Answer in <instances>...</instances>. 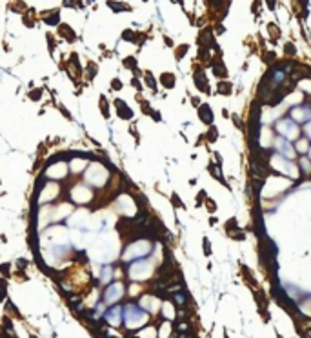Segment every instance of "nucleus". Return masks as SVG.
<instances>
[{
  "mask_svg": "<svg viewBox=\"0 0 311 338\" xmlns=\"http://www.w3.org/2000/svg\"><path fill=\"white\" fill-rule=\"evenodd\" d=\"M198 115H200V120H202V122H206V124H211V122H213V111H211V107L206 106V104L198 107Z\"/></svg>",
  "mask_w": 311,
  "mask_h": 338,
  "instance_id": "obj_1",
  "label": "nucleus"
},
{
  "mask_svg": "<svg viewBox=\"0 0 311 338\" xmlns=\"http://www.w3.org/2000/svg\"><path fill=\"white\" fill-rule=\"evenodd\" d=\"M195 82H196V86H198L200 91H209V89H207V84H206L204 71H200V69H196V71H195Z\"/></svg>",
  "mask_w": 311,
  "mask_h": 338,
  "instance_id": "obj_2",
  "label": "nucleus"
},
{
  "mask_svg": "<svg viewBox=\"0 0 311 338\" xmlns=\"http://www.w3.org/2000/svg\"><path fill=\"white\" fill-rule=\"evenodd\" d=\"M117 107H118V115H120V118H131V109L126 106V102L122 100H117Z\"/></svg>",
  "mask_w": 311,
  "mask_h": 338,
  "instance_id": "obj_3",
  "label": "nucleus"
},
{
  "mask_svg": "<svg viewBox=\"0 0 311 338\" xmlns=\"http://www.w3.org/2000/svg\"><path fill=\"white\" fill-rule=\"evenodd\" d=\"M171 298L175 300V304H178L180 307H186L187 305V295H186V291L175 293V295H171Z\"/></svg>",
  "mask_w": 311,
  "mask_h": 338,
  "instance_id": "obj_4",
  "label": "nucleus"
},
{
  "mask_svg": "<svg viewBox=\"0 0 311 338\" xmlns=\"http://www.w3.org/2000/svg\"><path fill=\"white\" fill-rule=\"evenodd\" d=\"M276 147L280 149V153L284 151L288 156H291V155H293V153H291V147H289V144L286 142V140H282V138H280V140H276Z\"/></svg>",
  "mask_w": 311,
  "mask_h": 338,
  "instance_id": "obj_5",
  "label": "nucleus"
},
{
  "mask_svg": "<svg viewBox=\"0 0 311 338\" xmlns=\"http://www.w3.org/2000/svg\"><path fill=\"white\" fill-rule=\"evenodd\" d=\"M162 84H164V87H173L175 86V77L171 73H164L162 75Z\"/></svg>",
  "mask_w": 311,
  "mask_h": 338,
  "instance_id": "obj_6",
  "label": "nucleus"
},
{
  "mask_svg": "<svg viewBox=\"0 0 311 338\" xmlns=\"http://www.w3.org/2000/svg\"><path fill=\"white\" fill-rule=\"evenodd\" d=\"M213 71H215V75L216 77H226V66H222L220 62H213Z\"/></svg>",
  "mask_w": 311,
  "mask_h": 338,
  "instance_id": "obj_7",
  "label": "nucleus"
},
{
  "mask_svg": "<svg viewBox=\"0 0 311 338\" xmlns=\"http://www.w3.org/2000/svg\"><path fill=\"white\" fill-rule=\"evenodd\" d=\"M60 35H62V37H66L67 40H75V33L69 29V26H62L60 27Z\"/></svg>",
  "mask_w": 311,
  "mask_h": 338,
  "instance_id": "obj_8",
  "label": "nucleus"
},
{
  "mask_svg": "<svg viewBox=\"0 0 311 338\" xmlns=\"http://www.w3.org/2000/svg\"><path fill=\"white\" fill-rule=\"evenodd\" d=\"M124 66H126V67H131L133 71H135V69H137V60H135V57L126 58V60H124Z\"/></svg>",
  "mask_w": 311,
  "mask_h": 338,
  "instance_id": "obj_9",
  "label": "nucleus"
},
{
  "mask_svg": "<svg viewBox=\"0 0 311 338\" xmlns=\"http://www.w3.org/2000/svg\"><path fill=\"white\" fill-rule=\"evenodd\" d=\"M231 84H228V82H222V84H218V93H226V95H228V93H231Z\"/></svg>",
  "mask_w": 311,
  "mask_h": 338,
  "instance_id": "obj_10",
  "label": "nucleus"
},
{
  "mask_svg": "<svg viewBox=\"0 0 311 338\" xmlns=\"http://www.w3.org/2000/svg\"><path fill=\"white\" fill-rule=\"evenodd\" d=\"M57 22H58V11H53L51 17H46V24H51L53 26V24H57Z\"/></svg>",
  "mask_w": 311,
  "mask_h": 338,
  "instance_id": "obj_11",
  "label": "nucleus"
},
{
  "mask_svg": "<svg viewBox=\"0 0 311 338\" xmlns=\"http://www.w3.org/2000/svg\"><path fill=\"white\" fill-rule=\"evenodd\" d=\"M209 171H211V175H213L215 178H218V180H220V182H224V178H222V176H220V173H218V169H216V167L213 166V164H209Z\"/></svg>",
  "mask_w": 311,
  "mask_h": 338,
  "instance_id": "obj_12",
  "label": "nucleus"
},
{
  "mask_svg": "<svg viewBox=\"0 0 311 338\" xmlns=\"http://www.w3.org/2000/svg\"><path fill=\"white\" fill-rule=\"evenodd\" d=\"M216 136H218V133H216V129H215V127H211L209 131H207V138H209L211 142H215V140H216Z\"/></svg>",
  "mask_w": 311,
  "mask_h": 338,
  "instance_id": "obj_13",
  "label": "nucleus"
},
{
  "mask_svg": "<svg viewBox=\"0 0 311 338\" xmlns=\"http://www.w3.org/2000/svg\"><path fill=\"white\" fill-rule=\"evenodd\" d=\"M176 329H178V333H187V331H191V329H189V325H187L186 322H178Z\"/></svg>",
  "mask_w": 311,
  "mask_h": 338,
  "instance_id": "obj_14",
  "label": "nucleus"
},
{
  "mask_svg": "<svg viewBox=\"0 0 311 338\" xmlns=\"http://www.w3.org/2000/svg\"><path fill=\"white\" fill-rule=\"evenodd\" d=\"M187 49H189L187 46H182V47H178V49H176V58H178V60H180V58H182V57H184V55L187 53Z\"/></svg>",
  "mask_w": 311,
  "mask_h": 338,
  "instance_id": "obj_15",
  "label": "nucleus"
},
{
  "mask_svg": "<svg viewBox=\"0 0 311 338\" xmlns=\"http://www.w3.org/2000/svg\"><path fill=\"white\" fill-rule=\"evenodd\" d=\"M146 82H147V86H149L151 89H155V87H156V86H155V78H153L151 75H147V77H146Z\"/></svg>",
  "mask_w": 311,
  "mask_h": 338,
  "instance_id": "obj_16",
  "label": "nucleus"
},
{
  "mask_svg": "<svg viewBox=\"0 0 311 338\" xmlns=\"http://www.w3.org/2000/svg\"><path fill=\"white\" fill-rule=\"evenodd\" d=\"M178 320H180V322L187 320V311H186V309H178Z\"/></svg>",
  "mask_w": 311,
  "mask_h": 338,
  "instance_id": "obj_17",
  "label": "nucleus"
},
{
  "mask_svg": "<svg viewBox=\"0 0 311 338\" xmlns=\"http://www.w3.org/2000/svg\"><path fill=\"white\" fill-rule=\"evenodd\" d=\"M122 37H124L126 40H137V37H135V35H133V31H126L124 35H122Z\"/></svg>",
  "mask_w": 311,
  "mask_h": 338,
  "instance_id": "obj_18",
  "label": "nucleus"
},
{
  "mask_svg": "<svg viewBox=\"0 0 311 338\" xmlns=\"http://www.w3.org/2000/svg\"><path fill=\"white\" fill-rule=\"evenodd\" d=\"M204 253H206V255H209V253H211V247H209V240H207V238H204Z\"/></svg>",
  "mask_w": 311,
  "mask_h": 338,
  "instance_id": "obj_19",
  "label": "nucleus"
},
{
  "mask_svg": "<svg viewBox=\"0 0 311 338\" xmlns=\"http://www.w3.org/2000/svg\"><path fill=\"white\" fill-rule=\"evenodd\" d=\"M40 95H42L40 89H37V91H31V93H29V96H31V98H37V100L40 98Z\"/></svg>",
  "mask_w": 311,
  "mask_h": 338,
  "instance_id": "obj_20",
  "label": "nucleus"
},
{
  "mask_svg": "<svg viewBox=\"0 0 311 338\" xmlns=\"http://www.w3.org/2000/svg\"><path fill=\"white\" fill-rule=\"evenodd\" d=\"M100 100H102V102H100V107H102V113H104V116H107V107H106V102H104V100H106V98H104V96H102V98H100Z\"/></svg>",
  "mask_w": 311,
  "mask_h": 338,
  "instance_id": "obj_21",
  "label": "nucleus"
},
{
  "mask_svg": "<svg viewBox=\"0 0 311 338\" xmlns=\"http://www.w3.org/2000/svg\"><path fill=\"white\" fill-rule=\"evenodd\" d=\"M111 86H113V89H120L122 84H120V80H118V78H115V80L111 82Z\"/></svg>",
  "mask_w": 311,
  "mask_h": 338,
  "instance_id": "obj_22",
  "label": "nucleus"
},
{
  "mask_svg": "<svg viewBox=\"0 0 311 338\" xmlns=\"http://www.w3.org/2000/svg\"><path fill=\"white\" fill-rule=\"evenodd\" d=\"M97 75V66L95 64H89V77H95Z\"/></svg>",
  "mask_w": 311,
  "mask_h": 338,
  "instance_id": "obj_23",
  "label": "nucleus"
},
{
  "mask_svg": "<svg viewBox=\"0 0 311 338\" xmlns=\"http://www.w3.org/2000/svg\"><path fill=\"white\" fill-rule=\"evenodd\" d=\"M173 204H175L176 207H178V206H180V207H184V204H182V202L178 200V196H176V195H173Z\"/></svg>",
  "mask_w": 311,
  "mask_h": 338,
  "instance_id": "obj_24",
  "label": "nucleus"
},
{
  "mask_svg": "<svg viewBox=\"0 0 311 338\" xmlns=\"http://www.w3.org/2000/svg\"><path fill=\"white\" fill-rule=\"evenodd\" d=\"M264 60H266V62H273V60H275V53H268V55L264 57Z\"/></svg>",
  "mask_w": 311,
  "mask_h": 338,
  "instance_id": "obj_25",
  "label": "nucleus"
},
{
  "mask_svg": "<svg viewBox=\"0 0 311 338\" xmlns=\"http://www.w3.org/2000/svg\"><path fill=\"white\" fill-rule=\"evenodd\" d=\"M0 273L7 275V273H9V265H7V264H2V265H0Z\"/></svg>",
  "mask_w": 311,
  "mask_h": 338,
  "instance_id": "obj_26",
  "label": "nucleus"
},
{
  "mask_svg": "<svg viewBox=\"0 0 311 338\" xmlns=\"http://www.w3.org/2000/svg\"><path fill=\"white\" fill-rule=\"evenodd\" d=\"M4 327H7V329H11V327H13V324H11L9 318H4Z\"/></svg>",
  "mask_w": 311,
  "mask_h": 338,
  "instance_id": "obj_27",
  "label": "nucleus"
},
{
  "mask_svg": "<svg viewBox=\"0 0 311 338\" xmlns=\"http://www.w3.org/2000/svg\"><path fill=\"white\" fill-rule=\"evenodd\" d=\"M207 209H211V211H215V209H216L215 204H213V200H209V198H207Z\"/></svg>",
  "mask_w": 311,
  "mask_h": 338,
  "instance_id": "obj_28",
  "label": "nucleus"
},
{
  "mask_svg": "<svg viewBox=\"0 0 311 338\" xmlns=\"http://www.w3.org/2000/svg\"><path fill=\"white\" fill-rule=\"evenodd\" d=\"M200 58H202V60H206V58H207V49H200Z\"/></svg>",
  "mask_w": 311,
  "mask_h": 338,
  "instance_id": "obj_29",
  "label": "nucleus"
},
{
  "mask_svg": "<svg viewBox=\"0 0 311 338\" xmlns=\"http://www.w3.org/2000/svg\"><path fill=\"white\" fill-rule=\"evenodd\" d=\"M286 51H288L289 55H293V53H295V47L291 46V44H288V46H286Z\"/></svg>",
  "mask_w": 311,
  "mask_h": 338,
  "instance_id": "obj_30",
  "label": "nucleus"
},
{
  "mask_svg": "<svg viewBox=\"0 0 311 338\" xmlns=\"http://www.w3.org/2000/svg\"><path fill=\"white\" fill-rule=\"evenodd\" d=\"M17 265H18V267H22V269H24V267L27 265V262H26V260H18V262H17Z\"/></svg>",
  "mask_w": 311,
  "mask_h": 338,
  "instance_id": "obj_31",
  "label": "nucleus"
},
{
  "mask_svg": "<svg viewBox=\"0 0 311 338\" xmlns=\"http://www.w3.org/2000/svg\"><path fill=\"white\" fill-rule=\"evenodd\" d=\"M47 42H49V49H53V47H55V40H53L51 37H47Z\"/></svg>",
  "mask_w": 311,
  "mask_h": 338,
  "instance_id": "obj_32",
  "label": "nucleus"
},
{
  "mask_svg": "<svg viewBox=\"0 0 311 338\" xmlns=\"http://www.w3.org/2000/svg\"><path fill=\"white\" fill-rule=\"evenodd\" d=\"M133 86H135L137 89H142V86H140V84H138V80H137V78H133Z\"/></svg>",
  "mask_w": 311,
  "mask_h": 338,
  "instance_id": "obj_33",
  "label": "nucleus"
},
{
  "mask_svg": "<svg viewBox=\"0 0 311 338\" xmlns=\"http://www.w3.org/2000/svg\"><path fill=\"white\" fill-rule=\"evenodd\" d=\"M153 118H155V120H160V115H158V113L155 111V113H153Z\"/></svg>",
  "mask_w": 311,
  "mask_h": 338,
  "instance_id": "obj_34",
  "label": "nucleus"
},
{
  "mask_svg": "<svg viewBox=\"0 0 311 338\" xmlns=\"http://www.w3.org/2000/svg\"><path fill=\"white\" fill-rule=\"evenodd\" d=\"M2 338H13L11 335H9V333H4V335H2Z\"/></svg>",
  "mask_w": 311,
  "mask_h": 338,
  "instance_id": "obj_35",
  "label": "nucleus"
},
{
  "mask_svg": "<svg viewBox=\"0 0 311 338\" xmlns=\"http://www.w3.org/2000/svg\"><path fill=\"white\" fill-rule=\"evenodd\" d=\"M4 298H6V296H4V291H2V287H0V300H4Z\"/></svg>",
  "mask_w": 311,
  "mask_h": 338,
  "instance_id": "obj_36",
  "label": "nucleus"
}]
</instances>
